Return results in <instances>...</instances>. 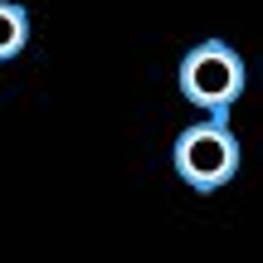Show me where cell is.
Segmentation results:
<instances>
[{
	"mask_svg": "<svg viewBox=\"0 0 263 263\" xmlns=\"http://www.w3.org/2000/svg\"><path fill=\"white\" fill-rule=\"evenodd\" d=\"M171 166L200 195L229 185L239 171V137L229 127V117H205V122L185 127L176 137V146H171Z\"/></svg>",
	"mask_w": 263,
	"mask_h": 263,
	"instance_id": "obj_2",
	"label": "cell"
},
{
	"mask_svg": "<svg viewBox=\"0 0 263 263\" xmlns=\"http://www.w3.org/2000/svg\"><path fill=\"white\" fill-rule=\"evenodd\" d=\"M29 44V15L15 0H0V64H10L15 54H25Z\"/></svg>",
	"mask_w": 263,
	"mask_h": 263,
	"instance_id": "obj_3",
	"label": "cell"
},
{
	"mask_svg": "<svg viewBox=\"0 0 263 263\" xmlns=\"http://www.w3.org/2000/svg\"><path fill=\"white\" fill-rule=\"evenodd\" d=\"M180 98L185 103H195L200 112L210 117H229L234 112V103L244 98V59H239V49H229L224 39H205V44H195L185 59H180Z\"/></svg>",
	"mask_w": 263,
	"mask_h": 263,
	"instance_id": "obj_1",
	"label": "cell"
}]
</instances>
